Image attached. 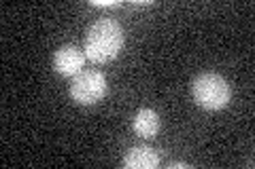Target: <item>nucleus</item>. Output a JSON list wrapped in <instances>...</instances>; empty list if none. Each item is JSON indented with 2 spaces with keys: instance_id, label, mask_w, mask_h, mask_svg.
Returning a JSON list of instances; mask_svg holds the SVG:
<instances>
[{
  "instance_id": "obj_4",
  "label": "nucleus",
  "mask_w": 255,
  "mask_h": 169,
  "mask_svg": "<svg viewBox=\"0 0 255 169\" xmlns=\"http://www.w3.org/2000/svg\"><path fill=\"white\" fill-rule=\"evenodd\" d=\"M85 53L83 49H79L77 45H62L53 55V68L58 74L62 76H77L79 72H83V63H85Z\"/></svg>"
},
{
  "instance_id": "obj_2",
  "label": "nucleus",
  "mask_w": 255,
  "mask_h": 169,
  "mask_svg": "<svg viewBox=\"0 0 255 169\" xmlns=\"http://www.w3.org/2000/svg\"><path fill=\"white\" fill-rule=\"evenodd\" d=\"M194 102L204 110H223L232 100V87L221 74L204 72L191 83Z\"/></svg>"
},
{
  "instance_id": "obj_6",
  "label": "nucleus",
  "mask_w": 255,
  "mask_h": 169,
  "mask_svg": "<svg viewBox=\"0 0 255 169\" xmlns=\"http://www.w3.org/2000/svg\"><path fill=\"white\" fill-rule=\"evenodd\" d=\"M132 129H134V133L145 140L155 138L159 131V114L151 108H140L132 120Z\"/></svg>"
},
{
  "instance_id": "obj_7",
  "label": "nucleus",
  "mask_w": 255,
  "mask_h": 169,
  "mask_svg": "<svg viewBox=\"0 0 255 169\" xmlns=\"http://www.w3.org/2000/svg\"><path fill=\"white\" fill-rule=\"evenodd\" d=\"M92 6H100V9H109V6H119L117 0H90Z\"/></svg>"
},
{
  "instance_id": "obj_5",
  "label": "nucleus",
  "mask_w": 255,
  "mask_h": 169,
  "mask_svg": "<svg viewBox=\"0 0 255 169\" xmlns=\"http://www.w3.org/2000/svg\"><path fill=\"white\" fill-rule=\"evenodd\" d=\"M159 165V157L149 146H132L124 157L126 169H155Z\"/></svg>"
},
{
  "instance_id": "obj_3",
  "label": "nucleus",
  "mask_w": 255,
  "mask_h": 169,
  "mask_svg": "<svg viewBox=\"0 0 255 169\" xmlns=\"http://www.w3.org/2000/svg\"><path fill=\"white\" fill-rule=\"evenodd\" d=\"M107 93V76L98 70H83L70 80V98L81 106H92Z\"/></svg>"
},
{
  "instance_id": "obj_1",
  "label": "nucleus",
  "mask_w": 255,
  "mask_h": 169,
  "mask_svg": "<svg viewBox=\"0 0 255 169\" xmlns=\"http://www.w3.org/2000/svg\"><path fill=\"white\" fill-rule=\"evenodd\" d=\"M124 28L115 19H98L85 32L83 53L94 63H109L124 49Z\"/></svg>"
},
{
  "instance_id": "obj_8",
  "label": "nucleus",
  "mask_w": 255,
  "mask_h": 169,
  "mask_svg": "<svg viewBox=\"0 0 255 169\" xmlns=\"http://www.w3.org/2000/svg\"><path fill=\"white\" fill-rule=\"evenodd\" d=\"M166 167H168V169H183V167H189L187 163H183V161H172V163H168V165H166Z\"/></svg>"
}]
</instances>
